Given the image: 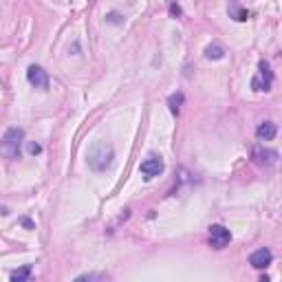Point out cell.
<instances>
[{"label":"cell","instance_id":"277c9868","mask_svg":"<svg viewBox=\"0 0 282 282\" xmlns=\"http://www.w3.org/2000/svg\"><path fill=\"white\" fill-rule=\"evenodd\" d=\"M163 170H165L163 159H161L159 154H154V152H150L148 157L139 163V172H141V177L146 179V181H152V179L161 177L163 175Z\"/></svg>","mask_w":282,"mask_h":282},{"label":"cell","instance_id":"8992f818","mask_svg":"<svg viewBox=\"0 0 282 282\" xmlns=\"http://www.w3.org/2000/svg\"><path fill=\"white\" fill-rule=\"evenodd\" d=\"M27 82L38 91H49V73L40 64H29L27 69Z\"/></svg>","mask_w":282,"mask_h":282},{"label":"cell","instance_id":"6da1fadb","mask_svg":"<svg viewBox=\"0 0 282 282\" xmlns=\"http://www.w3.org/2000/svg\"><path fill=\"white\" fill-rule=\"evenodd\" d=\"M115 161V148L108 141H95L86 152V163L93 172H106Z\"/></svg>","mask_w":282,"mask_h":282},{"label":"cell","instance_id":"8fae6325","mask_svg":"<svg viewBox=\"0 0 282 282\" xmlns=\"http://www.w3.org/2000/svg\"><path fill=\"white\" fill-rule=\"evenodd\" d=\"M183 101H185V95L181 91H177V93H172L170 97H167V106H170V112L175 117H179V112H181V106H183Z\"/></svg>","mask_w":282,"mask_h":282},{"label":"cell","instance_id":"52a82bcc","mask_svg":"<svg viewBox=\"0 0 282 282\" xmlns=\"http://www.w3.org/2000/svg\"><path fill=\"white\" fill-rule=\"evenodd\" d=\"M251 159H254L258 165L271 167V165H275V161H278V152H275V150H269L265 146H256L251 150Z\"/></svg>","mask_w":282,"mask_h":282},{"label":"cell","instance_id":"5b68a950","mask_svg":"<svg viewBox=\"0 0 282 282\" xmlns=\"http://www.w3.org/2000/svg\"><path fill=\"white\" fill-rule=\"evenodd\" d=\"M207 243L212 249H225L227 245L232 243V232L227 230L225 225H209V232H207Z\"/></svg>","mask_w":282,"mask_h":282},{"label":"cell","instance_id":"ac0fdd59","mask_svg":"<svg viewBox=\"0 0 282 282\" xmlns=\"http://www.w3.org/2000/svg\"><path fill=\"white\" fill-rule=\"evenodd\" d=\"M20 223H22V225H25V227H27V230H33V223H31V220H29V218H22V220H20Z\"/></svg>","mask_w":282,"mask_h":282},{"label":"cell","instance_id":"9a60e30c","mask_svg":"<svg viewBox=\"0 0 282 282\" xmlns=\"http://www.w3.org/2000/svg\"><path fill=\"white\" fill-rule=\"evenodd\" d=\"M110 275L108 273H82V275H77V282H82V280H108Z\"/></svg>","mask_w":282,"mask_h":282},{"label":"cell","instance_id":"5bb4252c","mask_svg":"<svg viewBox=\"0 0 282 282\" xmlns=\"http://www.w3.org/2000/svg\"><path fill=\"white\" fill-rule=\"evenodd\" d=\"M106 22L108 25H124V16L119 11H108L106 14Z\"/></svg>","mask_w":282,"mask_h":282},{"label":"cell","instance_id":"e0dca14e","mask_svg":"<svg viewBox=\"0 0 282 282\" xmlns=\"http://www.w3.org/2000/svg\"><path fill=\"white\" fill-rule=\"evenodd\" d=\"M27 152L31 154V157H35V154H40V152H42V146H40V143H35V141H31V143L27 146Z\"/></svg>","mask_w":282,"mask_h":282},{"label":"cell","instance_id":"7c38bea8","mask_svg":"<svg viewBox=\"0 0 282 282\" xmlns=\"http://www.w3.org/2000/svg\"><path fill=\"white\" fill-rule=\"evenodd\" d=\"M31 271H33V267L31 265H25V267L16 269V271H11L9 273V280L11 282H25V280L31 278Z\"/></svg>","mask_w":282,"mask_h":282},{"label":"cell","instance_id":"2e32d148","mask_svg":"<svg viewBox=\"0 0 282 282\" xmlns=\"http://www.w3.org/2000/svg\"><path fill=\"white\" fill-rule=\"evenodd\" d=\"M170 16H172V18H181V16H183L181 7H179V3H175V0L170 3Z\"/></svg>","mask_w":282,"mask_h":282},{"label":"cell","instance_id":"30bf717a","mask_svg":"<svg viewBox=\"0 0 282 282\" xmlns=\"http://www.w3.org/2000/svg\"><path fill=\"white\" fill-rule=\"evenodd\" d=\"M275 135H278V126H275L273 122H262V124H258L256 137H258L260 141H273Z\"/></svg>","mask_w":282,"mask_h":282},{"label":"cell","instance_id":"3957f363","mask_svg":"<svg viewBox=\"0 0 282 282\" xmlns=\"http://www.w3.org/2000/svg\"><path fill=\"white\" fill-rule=\"evenodd\" d=\"M273 88V71L267 60L258 62V73L251 77V91L256 93H269Z\"/></svg>","mask_w":282,"mask_h":282},{"label":"cell","instance_id":"4fadbf2b","mask_svg":"<svg viewBox=\"0 0 282 282\" xmlns=\"http://www.w3.org/2000/svg\"><path fill=\"white\" fill-rule=\"evenodd\" d=\"M205 58L207 60H223L225 58V46L218 44V42H214V44L205 46Z\"/></svg>","mask_w":282,"mask_h":282},{"label":"cell","instance_id":"7a4b0ae2","mask_svg":"<svg viewBox=\"0 0 282 282\" xmlns=\"http://www.w3.org/2000/svg\"><path fill=\"white\" fill-rule=\"evenodd\" d=\"M25 141V130L22 128H7L0 139V154H5L7 159H20V148Z\"/></svg>","mask_w":282,"mask_h":282},{"label":"cell","instance_id":"ba28073f","mask_svg":"<svg viewBox=\"0 0 282 282\" xmlns=\"http://www.w3.org/2000/svg\"><path fill=\"white\" fill-rule=\"evenodd\" d=\"M271 262H273V254L269 247H260V249L251 251V256H249V265L254 269H267Z\"/></svg>","mask_w":282,"mask_h":282},{"label":"cell","instance_id":"9c48e42d","mask_svg":"<svg viewBox=\"0 0 282 282\" xmlns=\"http://www.w3.org/2000/svg\"><path fill=\"white\" fill-rule=\"evenodd\" d=\"M227 14H230L232 20H236V22H245V20H249V16H251V11L247 7H243L238 0H230V5H227Z\"/></svg>","mask_w":282,"mask_h":282}]
</instances>
